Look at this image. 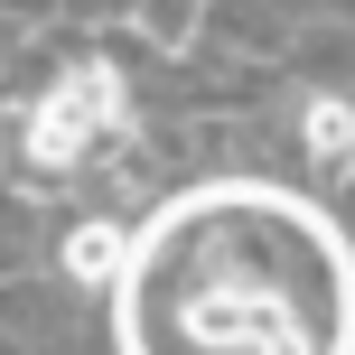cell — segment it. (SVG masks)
I'll use <instances>...</instances> for the list:
<instances>
[{
    "label": "cell",
    "mask_w": 355,
    "mask_h": 355,
    "mask_svg": "<svg viewBox=\"0 0 355 355\" xmlns=\"http://www.w3.org/2000/svg\"><path fill=\"white\" fill-rule=\"evenodd\" d=\"M0 10H10V19H47L56 0H0Z\"/></svg>",
    "instance_id": "52a82bcc"
},
{
    "label": "cell",
    "mask_w": 355,
    "mask_h": 355,
    "mask_svg": "<svg viewBox=\"0 0 355 355\" xmlns=\"http://www.w3.org/2000/svg\"><path fill=\"white\" fill-rule=\"evenodd\" d=\"M112 122H122V85H112L103 66H66L56 94L28 112L19 150H28V168H75L94 150V131H112Z\"/></svg>",
    "instance_id": "7a4b0ae2"
},
{
    "label": "cell",
    "mask_w": 355,
    "mask_h": 355,
    "mask_svg": "<svg viewBox=\"0 0 355 355\" xmlns=\"http://www.w3.org/2000/svg\"><path fill=\"white\" fill-rule=\"evenodd\" d=\"M122 252H131V234H112V225H85V234L66 243V271H75L85 290H112V271H122Z\"/></svg>",
    "instance_id": "3957f363"
},
{
    "label": "cell",
    "mask_w": 355,
    "mask_h": 355,
    "mask_svg": "<svg viewBox=\"0 0 355 355\" xmlns=\"http://www.w3.org/2000/svg\"><path fill=\"white\" fill-rule=\"evenodd\" d=\"M309 159H318V168H346V159H355V122H346V103H309Z\"/></svg>",
    "instance_id": "5b68a950"
},
{
    "label": "cell",
    "mask_w": 355,
    "mask_h": 355,
    "mask_svg": "<svg viewBox=\"0 0 355 355\" xmlns=\"http://www.w3.org/2000/svg\"><path fill=\"white\" fill-rule=\"evenodd\" d=\"M122 355H355V234L281 178H196L131 225Z\"/></svg>",
    "instance_id": "6da1fadb"
},
{
    "label": "cell",
    "mask_w": 355,
    "mask_h": 355,
    "mask_svg": "<svg viewBox=\"0 0 355 355\" xmlns=\"http://www.w3.org/2000/svg\"><path fill=\"white\" fill-rule=\"evenodd\" d=\"M281 10H300V19H318V10H355V0H281Z\"/></svg>",
    "instance_id": "8992f818"
},
{
    "label": "cell",
    "mask_w": 355,
    "mask_h": 355,
    "mask_svg": "<svg viewBox=\"0 0 355 355\" xmlns=\"http://www.w3.org/2000/svg\"><path fill=\"white\" fill-rule=\"evenodd\" d=\"M122 19H141L159 47H187V37H196V19H206V0H122Z\"/></svg>",
    "instance_id": "277c9868"
}]
</instances>
